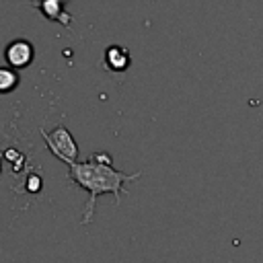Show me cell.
<instances>
[{"mask_svg":"<svg viewBox=\"0 0 263 263\" xmlns=\"http://www.w3.org/2000/svg\"><path fill=\"white\" fill-rule=\"evenodd\" d=\"M68 168H70L68 179L88 193V199H86V205L82 212V224L92 222V214H95L99 195L111 193L115 197V203H119L121 191L127 193L125 187L132 181L142 177V173L127 175V173L113 168V158L107 152H95L86 160H76V162L68 164Z\"/></svg>","mask_w":263,"mask_h":263,"instance_id":"1","label":"cell"},{"mask_svg":"<svg viewBox=\"0 0 263 263\" xmlns=\"http://www.w3.org/2000/svg\"><path fill=\"white\" fill-rule=\"evenodd\" d=\"M41 136H43V140H45L47 150H49L55 158H60V160L66 162V164H72V162L78 160V146H76L72 134H70L64 125H58L53 132L41 129Z\"/></svg>","mask_w":263,"mask_h":263,"instance_id":"2","label":"cell"},{"mask_svg":"<svg viewBox=\"0 0 263 263\" xmlns=\"http://www.w3.org/2000/svg\"><path fill=\"white\" fill-rule=\"evenodd\" d=\"M33 45L27 41V39H14L12 43L6 45L4 49V58L8 62V66L14 70H21V68H27L31 62H33Z\"/></svg>","mask_w":263,"mask_h":263,"instance_id":"3","label":"cell"},{"mask_svg":"<svg viewBox=\"0 0 263 263\" xmlns=\"http://www.w3.org/2000/svg\"><path fill=\"white\" fill-rule=\"evenodd\" d=\"M129 66V51L125 47L113 45L105 51V68L111 72H125Z\"/></svg>","mask_w":263,"mask_h":263,"instance_id":"4","label":"cell"},{"mask_svg":"<svg viewBox=\"0 0 263 263\" xmlns=\"http://www.w3.org/2000/svg\"><path fill=\"white\" fill-rule=\"evenodd\" d=\"M39 6H41V10L45 12L47 18H51V21H62L64 25L70 23V18H66V16L60 14V10H62V0H41Z\"/></svg>","mask_w":263,"mask_h":263,"instance_id":"5","label":"cell"},{"mask_svg":"<svg viewBox=\"0 0 263 263\" xmlns=\"http://www.w3.org/2000/svg\"><path fill=\"white\" fill-rule=\"evenodd\" d=\"M18 84V74L12 68L0 66V92H10Z\"/></svg>","mask_w":263,"mask_h":263,"instance_id":"6","label":"cell"}]
</instances>
